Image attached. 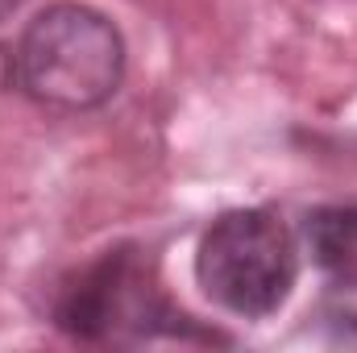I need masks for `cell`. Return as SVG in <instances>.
<instances>
[{
    "instance_id": "1",
    "label": "cell",
    "mask_w": 357,
    "mask_h": 353,
    "mask_svg": "<svg viewBox=\"0 0 357 353\" xmlns=\"http://www.w3.org/2000/svg\"><path fill=\"white\" fill-rule=\"evenodd\" d=\"M13 80L33 104L46 108H100L125 80V38L100 8L59 0L42 8L17 38Z\"/></svg>"
},
{
    "instance_id": "2",
    "label": "cell",
    "mask_w": 357,
    "mask_h": 353,
    "mask_svg": "<svg viewBox=\"0 0 357 353\" xmlns=\"http://www.w3.org/2000/svg\"><path fill=\"white\" fill-rule=\"evenodd\" d=\"M54 324L79 341H154V337H204L162 295L150 262L137 250H108L100 262L84 266L54 299Z\"/></svg>"
},
{
    "instance_id": "3",
    "label": "cell",
    "mask_w": 357,
    "mask_h": 353,
    "mask_svg": "<svg viewBox=\"0 0 357 353\" xmlns=\"http://www.w3.org/2000/svg\"><path fill=\"white\" fill-rule=\"evenodd\" d=\"M195 278L225 312L262 320L287 303L299 278L295 237L266 208H233L208 225Z\"/></svg>"
},
{
    "instance_id": "4",
    "label": "cell",
    "mask_w": 357,
    "mask_h": 353,
    "mask_svg": "<svg viewBox=\"0 0 357 353\" xmlns=\"http://www.w3.org/2000/svg\"><path fill=\"white\" fill-rule=\"evenodd\" d=\"M303 246L312 262L328 274L357 270V204H328V208L307 212Z\"/></svg>"
},
{
    "instance_id": "5",
    "label": "cell",
    "mask_w": 357,
    "mask_h": 353,
    "mask_svg": "<svg viewBox=\"0 0 357 353\" xmlns=\"http://www.w3.org/2000/svg\"><path fill=\"white\" fill-rule=\"evenodd\" d=\"M320 324L333 345L357 350V270L333 274V283L320 295Z\"/></svg>"
},
{
    "instance_id": "6",
    "label": "cell",
    "mask_w": 357,
    "mask_h": 353,
    "mask_svg": "<svg viewBox=\"0 0 357 353\" xmlns=\"http://www.w3.org/2000/svg\"><path fill=\"white\" fill-rule=\"evenodd\" d=\"M17 4H21V0H0V21H8V17L17 13Z\"/></svg>"
}]
</instances>
